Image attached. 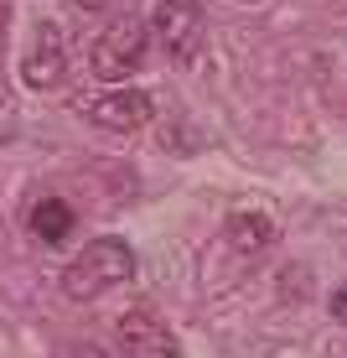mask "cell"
<instances>
[{"label": "cell", "instance_id": "obj_1", "mask_svg": "<svg viewBox=\"0 0 347 358\" xmlns=\"http://www.w3.org/2000/svg\"><path fill=\"white\" fill-rule=\"evenodd\" d=\"M130 275H135V250L125 239H115V234H104V239H94L89 250L63 270V296L68 301H98L104 291L125 286Z\"/></svg>", "mask_w": 347, "mask_h": 358}, {"label": "cell", "instance_id": "obj_2", "mask_svg": "<svg viewBox=\"0 0 347 358\" xmlns=\"http://www.w3.org/2000/svg\"><path fill=\"white\" fill-rule=\"evenodd\" d=\"M145 42H151V31H145L140 16L109 21V27L98 31V42L89 47L94 78H98V83H115V89H119L125 78H135V73L145 68Z\"/></svg>", "mask_w": 347, "mask_h": 358}, {"label": "cell", "instance_id": "obj_3", "mask_svg": "<svg viewBox=\"0 0 347 358\" xmlns=\"http://www.w3.org/2000/svg\"><path fill=\"white\" fill-rule=\"evenodd\" d=\"M83 120L98 130H109V135H130V130H140V125H151V115H156V99L145 94V89H104V94H94V99H83Z\"/></svg>", "mask_w": 347, "mask_h": 358}, {"label": "cell", "instance_id": "obj_4", "mask_svg": "<svg viewBox=\"0 0 347 358\" xmlns=\"http://www.w3.org/2000/svg\"><path fill=\"white\" fill-rule=\"evenodd\" d=\"M151 31L166 42V52L177 57V63H187L197 52V42H202V6H197V0H156Z\"/></svg>", "mask_w": 347, "mask_h": 358}, {"label": "cell", "instance_id": "obj_5", "mask_svg": "<svg viewBox=\"0 0 347 358\" xmlns=\"http://www.w3.org/2000/svg\"><path fill=\"white\" fill-rule=\"evenodd\" d=\"M115 332H119V348H125V358H182V353H177V332L161 322L151 306H135V312H125V317L115 322Z\"/></svg>", "mask_w": 347, "mask_h": 358}, {"label": "cell", "instance_id": "obj_6", "mask_svg": "<svg viewBox=\"0 0 347 358\" xmlns=\"http://www.w3.org/2000/svg\"><path fill=\"white\" fill-rule=\"evenodd\" d=\"M63 78H68L63 31H57L52 21H42V27H36V47L27 52V63H21V83H27V89H36V94H52Z\"/></svg>", "mask_w": 347, "mask_h": 358}, {"label": "cell", "instance_id": "obj_7", "mask_svg": "<svg viewBox=\"0 0 347 358\" xmlns=\"http://www.w3.org/2000/svg\"><path fill=\"white\" fill-rule=\"evenodd\" d=\"M228 239H233V250H244V255H259V250H270L275 244V224H270L265 213H228Z\"/></svg>", "mask_w": 347, "mask_h": 358}, {"label": "cell", "instance_id": "obj_8", "mask_svg": "<svg viewBox=\"0 0 347 358\" xmlns=\"http://www.w3.org/2000/svg\"><path fill=\"white\" fill-rule=\"evenodd\" d=\"M31 229L42 234L47 244H63L68 234H73V208L63 203V197H47V203H36V213H31Z\"/></svg>", "mask_w": 347, "mask_h": 358}, {"label": "cell", "instance_id": "obj_9", "mask_svg": "<svg viewBox=\"0 0 347 358\" xmlns=\"http://www.w3.org/2000/svg\"><path fill=\"white\" fill-rule=\"evenodd\" d=\"M332 317H337V322L347 327V286H337V291H332Z\"/></svg>", "mask_w": 347, "mask_h": 358}, {"label": "cell", "instance_id": "obj_10", "mask_svg": "<svg viewBox=\"0 0 347 358\" xmlns=\"http://www.w3.org/2000/svg\"><path fill=\"white\" fill-rule=\"evenodd\" d=\"M73 6H83V10H98V6H104V0H73Z\"/></svg>", "mask_w": 347, "mask_h": 358}]
</instances>
